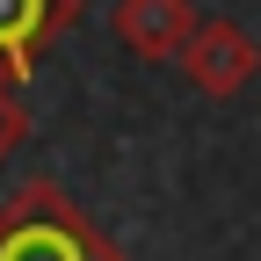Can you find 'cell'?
<instances>
[{"mask_svg":"<svg viewBox=\"0 0 261 261\" xmlns=\"http://www.w3.org/2000/svg\"><path fill=\"white\" fill-rule=\"evenodd\" d=\"M0 261H123V247L58 181H29L0 203Z\"/></svg>","mask_w":261,"mask_h":261,"instance_id":"obj_1","label":"cell"},{"mask_svg":"<svg viewBox=\"0 0 261 261\" xmlns=\"http://www.w3.org/2000/svg\"><path fill=\"white\" fill-rule=\"evenodd\" d=\"M181 73H189V87H196V94H211V102H232V94H240V87H254V73H261V44L247 37L240 22L211 15V22H196V37H189V51H181Z\"/></svg>","mask_w":261,"mask_h":261,"instance_id":"obj_2","label":"cell"},{"mask_svg":"<svg viewBox=\"0 0 261 261\" xmlns=\"http://www.w3.org/2000/svg\"><path fill=\"white\" fill-rule=\"evenodd\" d=\"M80 22V0H0V73L15 87L37 73V58Z\"/></svg>","mask_w":261,"mask_h":261,"instance_id":"obj_3","label":"cell"},{"mask_svg":"<svg viewBox=\"0 0 261 261\" xmlns=\"http://www.w3.org/2000/svg\"><path fill=\"white\" fill-rule=\"evenodd\" d=\"M109 22H116V37L138 58H152V65H181V51L196 37V8L189 0H116Z\"/></svg>","mask_w":261,"mask_h":261,"instance_id":"obj_4","label":"cell"},{"mask_svg":"<svg viewBox=\"0 0 261 261\" xmlns=\"http://www.w3.org/2000/svg\"><path fill=\"white\" fill-rule=\"evenodd\" d=\"M22 138H29V102H22V87L0 73V160H15Z\"/></svg>","mask_w":261,"mask_h":261,"instance_id":"obj_5","label":"cell"}]
</instances>
